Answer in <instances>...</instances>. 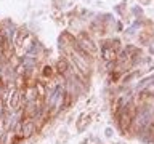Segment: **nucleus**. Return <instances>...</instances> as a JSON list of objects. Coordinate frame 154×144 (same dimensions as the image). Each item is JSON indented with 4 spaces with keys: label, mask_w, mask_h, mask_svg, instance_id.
Masks as SVG:
<instances>
[{
    "label": "nucleus",
    "mask_w": 154,
    "mask_h": 144,
    "mask_svg": "<svg viewBox=\"0 0 154 144\" xmlns=\"http://www.w3.org/2000/svg\"><path fill=\"white\" fill-rule=\"evenodd\" d=\"M117 50H119V43H106L103 46V59L104 61H114L117 58Z\"/></svg>",
    "instance_id": "obj_1"
},
{
    "label": "nucleus",
    "mask_w": 154,
    "mask_h": 144,
    "mask_svg": "<svg viewBox=\"0 0 154 144\" xmlns=\"http://www.w3.org/2000/svg\"><path fill=\"white\" fill-rule=\"evenodd\" d=\"M23 106V93L18 90H14L11 94H10V109L13 110H19Z\"/></svg>",
    "instance_id": "obj_2"
},
{
    "label": "nucleus",
    "mask_w": 154,
    "mask_h": 144,
    "mask_svg": "<svg viewBox=\"0 0 154 144\" xmlns=\"http://www.w3.org/2000/svg\"><path fill=\"white\" fill-rule=\"evenodd\" d=\"M21 131H23V138H29L34 131H35V125H34L32 120H24Z\"/></svg>",
    "instance_id": "obj_3"
},
{
    "label": "nucleus",
    "mask_w": 154,
    "mask_h": 144,
    "mask_svg": "<svg viewBox=\"0 0 154 144\" xmlns=\"http://www.w3.org/2000/svg\"><path fill=\"white\" fill-rule=\"evenodd\" d=\"M71 69V64H69V61H66V59H60L56 62V72L60 75H66L67 72H69Z\"/></svg>",
    "instance_id": "obj_4"
},
{
    "label": "nucleus",
    "mask_w": 154,
    "mask_h": 144,
    "mask_svg": "<svg viewBox=\"0 0 154 144\" xmlns=\"http://www.w3.org/2000/svg\"><path fill=\"white\" fill-rule=\"evenodd\" d=\"M35 94H37V98L43 101L45 99V96H47V90H45V85L40 83V82H37L35 83Z\"/></svg>",
    "instance_id": "obj_5"
},
{
    "label": "nucleus",
    "mask_w": 154,
    "mask_h": 144,
    "mask_svg": "<svg viewBox=\"0 0 154 144\" xmlns=\"http://www.w3.org/2000/svg\"><path fill=\"white\" fill-rule=\"evenodd\" d=\"M27 37H29V32H27V31H24V29H21V31L18 32L16 38H14V42H16V45H23L24 38H27Z\"/></svg>",
    "instance_id": "obj_6"
}]
</instances>
